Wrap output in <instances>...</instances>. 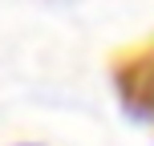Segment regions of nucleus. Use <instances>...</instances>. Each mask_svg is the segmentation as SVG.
<instances>
[{
    "instance_id": "1",
    "label": "nucleus",
    "mask_w": 154,
    "mask_h": 146,
    "mask_svg": "<svg viewBox=\"0 0 154 146\" xmlns=\"http://www.w3.org/2000/svg\"><path fill=\"white\" fill-rule=\"evenodd\" d=\"M20 146H32V142H20Z\"/></svg>"
}]
</instances>
